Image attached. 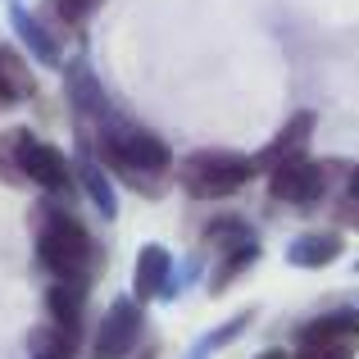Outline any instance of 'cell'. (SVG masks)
<instances>
[{
  "mask_svg": "<svg viewBox=\"0 0 359 359\" xmlns=\"http://www.w3.org/2000/svg\"><path fill=\"white\" fill-rule=\"evenodd\" d=\"M9 27L18 32V41H23V50L32 55L36 64H46V69H60L64 64V50H60V36L46 27V18H36L32 9H23L18 0H9Z\"/></svg>",
  "mask_w": 359,
  "mask_h": 359,
  "instance_id": "obj_11",
  "label": "cell"
},
{
  "mask_svg": "<svg viewBox=\"0 0 359 359\" xmlns=\"http://www.w3.org/2000/svg\"><path fill=\"white\" fill-rule=\"evenodd\" d=\"M32 232H36V264L50 273V282H78V287L96 282L100 245L87 232V223L73 219L55 196H41L32 205Z\"/></svg>",
  "mask_w": 359,
  "mask_h": 359,
  "instance_id": "obj_1",
  "label": "cell"
},
{
  "mask_svg": "<svg viewBox=\"0 0 359 359\" xmlns=\"http://www.w3.org/2000/svg\"><path fill=\"white\" fill-rule=\"evenodd\" d=\"M141 359H155V351H146V355H141Z\"/></svg>",
  "mask_w": 359,
  "mask_h": 359,
  "instance_id": "obj_23",
  "label": "cell"
},
{
  "mask_svg": "<svg viewBox=\"0 0 359 359\" xmlns=\"http://www.w3.org/2000/svg\"><path fill=\"white\" fill-rule=\"evenodd\" d=\"M91 141H96L100 159H105L118 177H128V182L141 187L146 196H159V182H150V177L164 173V168L173 164V155H168V146L155 132H146L141 123H128V118L114 114V118L100 123Z\"/></svg>",
  "mask_w": 359,
  "mask_h": 359,
  "instance_id": "obj_2",
  "label": "cell"
},
{
  "mask_svg": "<svg viewBox=\"0 0 359 359\" xmlns=\"http://www.w3.org/2000/svg\"><path fill=\"white\" fill-rule=\"evenodd\" d=\"M259 177V159L237 150H196L177 164V182L191 201H223Z\"/></svg>",
  "mask_w": 359,
  "mask_h": 359,
  "instance_id": "obj_3",
  "label": "cell"
},
{
  "mask_svg": "<svg viewBox=\"0 0 359 359\" xmlns=\"http://www.w3.org/2000/svg\"><path fill=\"white\" fill-rule=\"evenodd\" d=\"M314 109H300V114H291L287 123H282L278 132H273V141L259 150V173L264 168H282V164H291V159H305V150H309V137H314Z\"/></svg>",
  "mask_w": 359,
  "mask_h": 359,
  "instance_id": "obj_10",
  "label": "cell"
},
{
  "mask_svg": "<svg viewBox=\"0 0 359 359\" xmlns=\"http://www.w3.org/2000/svg\"><path fill=\"white\" fill-rule=\"evenodd\" d=\"M355 228H359V223H355Z\"/></svg>",
  "mask_w": 359,
  "mask_h": 359,
  "instance_id": "obj_25",
  "label": "cell"
},
{
  "mask_svg": "<svg viewBox=\"0 0 359 359\" xmlns=\"http://www.w3.org/2000/svg\"><path fill=\"white\" fill-rule=\"evenodd\" d=\"M73 177H78L82 196H87V201L96 205L100 219H114V214H118V191H114L109 173L100 168V159L91 155V150H82V155H78V164H73Z\"/></svg>",
  "mask_w": 359,
  "mask_h": 359,
  "instance_id": "obj_13",
  "label": "cell"
},
{
  "mask_svg": "<svg viewBox=\"0 0 359 359\" xmlns=\"http://www.w3.org/2000/svg\"><path fill=\"white\" fill-rule=\"evenodd\" d=\"M355 269H359V264H355Z\"/></svg>",
  "mask_w": 359,
  "mask_h": 359,
  "instance_id": "obj_24",
  "label": "cell"
},
{
  "mask_svg": "<svg viewBox=\"0 0 359 359\" xmlns=\"http://www.w3.org/2000/svg\"><path fill=\"white\" fill-rule=\"evenodd\" d=\"M155 296H177L173 282V255L159 241H146L137 250V264H132V300H155Z\"/></svg>",
  "mask_w": 359,
  "mask_h": 359,
  "instance_id": "obj_8",
  "label": "cell"
},
{
  "mask_svg": "<svg viewBox=\"0 0 359 359\" xmlns=\"http://www.w3.org/2000/svg\"><path fill=\"white\" fill-rule=\"evenodd\" d=\"M96 9H100V0H50V14L60 18L64 27H82Z\"/></svg>",
  "mask_w": 359,
  "mask_h": 359,
  "instance_id": "obj_18",
  "label": "cell"
},
{
  "mask_svg": "<svg viewBox=\"0 0 359 359\" xmlns=\"http://www.w3.org/2000/svg\"><path fill=\"white\" fill-rule=\"evenodd\" d=\"M18 168H23V182L27 187H41L46 196H73V187H78V177H73V164L69 155H64L60 146H50V141H41L32 128L23 132V155H18Z\"/></svg>",
  "mask_w": 359,
  "mask_h": 359,
  "instance_id": "obj_6",
  "label": "cell"
},
{
  "mask_svg": "<svg viewBox=\"0 0 359 359\" xmlns=\"http://www.w3.org/2000/svg\"><path fill=\"white\" fill-rule=\"evenodd\" d=\"M255 259H259V241H245V245H237V250H223L219 255V269L210 273V291H223L232 278H241Z\"/></svg>",
  "mask_w": 359,
  "mask_h": 359,
  "instance_id": "obj_16",
  "label": "cell"
},
{
  "mask_svg": "<svg viewBox=\"0 0 359 359\" xmlns=\"http://www.w3.org/2000/svg\"><path fill=\"white\" fill-rule=\"evenodd\" d=\"M341 255H346V237L332 232V228L300 232V237L287 245V264L291 269H327V264H337Z\"/></svg>",
  "mask_w": 359,
  "mask_h": 359,
  "instance_id": "obj_12",
  "label": "cell"
},
{
  "mask_svg": "<svg viewBox=\"0 0 359 359\" xmlns=\"http://www.w3.org/2000/svg\"><path fill=\"white\" fill-rule=\"evenodd\" d=\"M0 109H9V100H5V96H0Z\"/></svg>",
  "mask_w": 359,
  "mask_h": 359,
  "instance_id": "obj_22",
  "label": "cell"
},
{
  "mask_svg": "<svg viewBox=\"0 0 359 359\" xmlns=\"http://www.w3.org/2000/svg\"><path fill=\"white\" fill-rule=\"evenodd\" d=\"M64 91H69V105L78 109L82 123L100 128L105 118H114V105H109V96L100 91V82H96V73H91L87 60H73L69 69H64Z\"/></svg>",
  "mask_w": 359,
  "mask_h": 359,
  "instance_id": "obj_9",
  "label": "cell"
},
{
  "mask_svg": "<svg viewBox=\"0 0 359 359\" xmlns=\"http://www.w3.org/2000/svg\"><path fill=\"white\" fill-rule=\"evenodd\" d=\"M0 96H5L9 105H18V100H32V96H36V78H32L27 60L14 50V46H0Z\"/></svg>",
  "mask_w": 359,
  "mask_h": 359,
  "instance_id": "obj_15",
  "label": "cell"
},
{
  "mask_svg": "<svg viewBox=\"0 0 359 359\" xmlns=\"http://www.w3.org/2000/svg\"><path fill=\"white\" fill-rule=\"evenodd\" d=\"M259 359H287V355H282V351H264Z\"/></svg>",
  "mask_w": 359,
  "mask_h": 359,
  "instance_id": "obj_21",
  "label": "cell"
},
{
  "mask_svg": "<svg viewBox=\"0 0 359 359\" xmlns=\"http://www.w3.org/2000/svg\"><path fill=\"white\" fill-rule=\"evenodd\" d=\"M46 314H50L55 327L78 337L82 314H87V287H78V282H50V291H46Z\"/></svg>",
  "mask_w": 359,
  "mask_h": 359,
  "instance_id": "obj_14",
  "label": "cell"
},
{
  "mask_svg": "<svg viewBox=\"0 0 359 359\" xmlns=\"http://www.w3.org/2000/svg\"><path fill=\"white\" fill-rule=\"evenodd\" d=\"M245 323H250V309H245V314H237V318H232V323H223V327H219V332H214V337H205V341H196V351L187 355V359H205L210 351H219V346H228V341H232V337L241 332Z\"/></svg>",
  "mask_w": 359,
  "mask_h": 359,
  "instance_id": "obj_19",
  "label": "cell"
},
{
  "mask_svg": "<svg viewBox=\"0 0 359 359\" xmlns=\"http://www.w3.org/2000/svg\"><path fill=\"white\" fill-rule=\"evenodd\" d=\"M141 332H146V305L132 296H118L114 305L105 309L96 337H91V359H128L137 355Z\"/></svg>",
  "mask_w": 359,
  "mask_h": 359,
  "instance_id": "obj_5",
  "label": "cell"
},
{
  "mask_svg": "<svg viewBox=\"0 0 359 359\" xmlns=\"http://www.w3.org/2000/svg\"><path fill=\"white\" fill-rule=\"evenodd\" d=\"M327 191V168L314 164V159H291V164L273 168L269 173V196L273 201H287V205H314L323 201Z\"/></svg>",
  "mask_w": 359,
  "mask_h": 359,
  "instance_id": "obj_7",
  "label": "cell"
},
{
  "mask_svg": "<svg viewBox=\"0 0 359 359\" xmlns=\"http://www.w3.org/2000/svg\"><path fill=\"white\" fill-rule=\"evenodd\" d=\"M23 132L27 128L0 132V182H5V187H27L23 182V168H18V155H23Z\"/></svg>",
  "mask_w": 359,
  "mask_h": 359,
  "instance_id": "obj_17",
  "label": "cell"
},
{
  "mask_svg": "<svg viewBox=\"0 0 359 359\" xmlns=\"http://www.w3.org/2000/svg\"><path fill=\"white\" fill-rule=\"evenodd\" d=\"M359 351V309H332L300 327L296 359H355Z\"/></svg>",
  "mask_w": 359,
  "mask_h": 359,
  "instance_id": "obj_4",
  "label": "cell"
},
{
  "mask_svg": "<svg viewBox=\"0 0 359 359\" xmlns=\"http://www.w3.org/2000/svg\"><path fill=\"white\" fill-rule=\"evenodd\" d=\"M346 196H351V201H359V168L351 173V182H346Z\"/></svg>",
  "mask_w": 359,
  "mask_h": 359,
  "instance_id": "obj_20",
  "label": "cell"
}]
</instances>
